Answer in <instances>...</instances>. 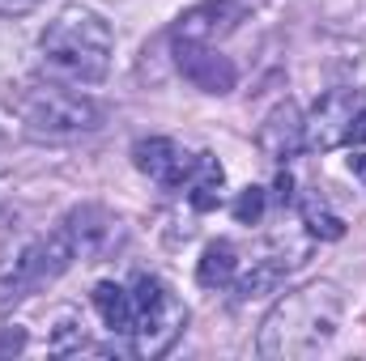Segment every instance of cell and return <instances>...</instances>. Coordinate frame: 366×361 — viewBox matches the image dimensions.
<instances>
[{"mask_svg": "<svg viewBox=\"0 0 366 361\" xmlns=\"http://www.w3.org/2000/svg\"><path fill=\"white\" fill-rule=\"evenodd\" d=\"M264 217V191L260 187H247L239 200H234V221L239 225H256Z\"/></svg>", "mask_w": 366, "mask_h": 361, "instance_id": "obj_17", "label": "cell"}, {"mask_svg": "<svg viewBox=\"0 0 366 361\" xmlns=\"http://www.w3.org/2000/svg\"><path fill=\"white\" fill-rule=\"evenodd\" d=\"M73 260H81V255H77V243H73L69 225L60 221L51 234H43V238H34L30 247H21V251L13 255V264L0 272L4 302H9V298L17 302V298H26V293H34V289L51 285L60 272H69Z\"/></svg>", "mask_w": 366, "mask_h": 361, "instance_id": "obj_5", "label": "cell"}, {"mask_svg": "<svg viewBox=\"0 0 366 361\" xmlns=\"http://www.w3.org/2000/svg\"><path fill=\"white\" fill-rule=\"evenodd\" d=\"M64 225H69V234H73L81 260H86V255H98V251L111 243V230H115V221H111L98 204H81V208H73V213L64 217Z\"/></svg>", "mask_w": 366, "mask_h": 361, "instance_id": "obj_11", "label": "cell"}, {"mask_svg": "<svg viewBox=\"0 0 366 361\" xmlns=\"http://www.w3.org/2000/svg\"><path fill=\"white\" fill-rule=\"evenodd\" d=\"M43 60L51 73H60L64 81L77 86H98L111 68V51H115V34L111 26L86 9V4H69L60 9L47 30H43Z\"/></svg>", "mask_w": 366, "mask_h": 361, "instance_id": "obj_2", "label": "cell"}, {"mask_svg": "<svg viewBox=\"0 0 366 361\" xmlns=\"http://www.w3.org/2000/svg\"><path fill=\"white\" fill-rule=\"evenodd\" d=\"M350 145H366V106H358V115H354V123H350V136H345Z\"/></svg>", "mask_w": 366, "mask_h": 361, "instance_id": "obj_20", "label": "cell"}, {"mask_svg": "<svg viewBox=\"0 0 366 361\" xmlns=\"http://www.w3.org/2000/svg\"><path fill=\"white\" fill-rule=\"evenodd\" d=\"M222 162L213 158V153H196V166H192V179H187V200H192V208H200V213H209L213 204H217V191H222Z\"/></svg>", "mask_w": 366, "mask_h": 361, "instance_id": "obj_14", "label": "cell"}, {"mask_svg": "<svg viewBox=\"0 0 366 361\" xmlns=\"http://www.w3.org/2000/svg\"><path fill=\"white\" fill-rule=\"evenodd\" d=\"M9 111L39 141H73L102 123V106L90 93L64 90L56 81H21L9 93Z\"/></svg>", "mask_w": 366, "mask_h": 361, "instance_id": "obj_3", "label": "cell"}, {"mask_svg": "<svg viewBox=\"0 0 366 361\" xmlns=\"http://www.w3.org/2000/svg\"><path fill=\"white\" fill-rule=\"evenodd\" d=\"M354 115H358V90H328L315 106H311V119H307V149L328 153V149L345 145Z\"/></svg>", "mask_w": 366, "mask_h": 361, "instance_id": "obj_7", "label": "cell"}, {"mask_svg": "<svg viewBox=\"0 0 366 361\" xmlns=\"http://www.w3.org/2000/svg\"><path fill=\"white\" fill-rule=\"evenodd\" d=\"M234 272H239V251H234V243L217 238V243L204 247V255H200V264H196V280H200L204 289H222V285L234 280Z\"/></svg>", "mask_w": 366, "mask_h": 361, "instance_id": "obj_13", "label": "cell"}, {"mask_svg": "<svg viewBox=\"0 0 366 361\" xmlns=\"http://www.w3.org/2000/svg\"><path fill=\"white\" fill-rule=\"evenodd\" d=\"M21 349H26V332H21V327H17V332L9 327V332L0 336V353H21Z\"/></svg>", "mask_w": 366, "mask_h": 361, "instance_id": "obj_19", "label": "cell"}, {"mask_svg": "<svg viewBox=\"0 0 366 361\" xmlns=\"http://www.w3.org/2000/svg\"><path fill=\"white\" fill-rule=\"evenodd\" d=\"M277 200H281V204L294 200V179H290V175H277Z\"/></svg>", "mask_w": 366, "mask_h": 361, "instance_id": "obj_22", "label": "cell"}, {"mask_svg": "<svg viewBox=\"0 0 366 361\" xmlns=\"http://www.w3.org/2000/svg\"><path fill=\"white\" fill-rule=\"evenodd\" d=\"M94 306H98L102 323H107L115 336H132L137 310H132V293H128V289H119L115 280H98V285H94Z\"/></svg>", "mask_w": 366, "mask_h": 361, "instance_id": "obj_12", "label": "cell"}, {"mask_svg": "<svg viewBox=\"0 0 366 361\" xmlns=\"http://www.w3.org/2000/svg\"><path fill=\"white\" fill-rule=\"evenodd\" d=\"M247 17V0H204V4H192L175 21L171 39L175 43H217L226 34L239 30V21Z\"/></svg>", "mask_w": 366, "mask_h": 361, "instance_id": "obj_6", "label": "cell"}, {"mask_svg": "<svg viewBox=\"0 0 366 361\" xmlns=\"http://www.w3.org/2000/svg\"><path fill=\"white\" fill-rule=\"evenodd\" d=\"M132 162H137V171L141 175H149L154 183H162V187H187L192 179V166H196V153H183L175 141H167V136H145V141H137L132 145Z\"/></svg>", "mask_w": 366, "mask_h": 361, "instance_id": "obj_8", "label": "cell"}, {"mask_svg": "<svg viewBox=\"0 0 366 361\" xmlns=\"http://www.w3.org/2000/svg\"><path fill=\"white\" fill-rule=\"evenodd\" d=\"M132 310H137V327H132V353L137 357H162L175 340H179L183 323H187V306L175 298V289L149 272L132 276Z\"/></svg>", "mask_w": 366, "mask_h": 361, "instance_id": "obj_4", "label": "cell"}, {"mask_svg": "<svg viewBox=\"0 0 366 361\" xmlns=\"http://www.w3.org/2000/svg\"><path fill=\"white\" fill-rule=\"evenodd\" d=\"M34 4H39V0H0V13H13V17H17V13H30Z\"/></svg>", "mask_w": 366, "mask_h": 361, "instance_id": "obj_21", "label": "cell"}, {"mask_svg": "<svg viewBox=\"0 0 366 361\" xmlns=\"http://www.w3.org/2000/svg\"><path fill=\"white\" fill-rule=\"evenodd\" d=\"M302 221H307V230H311L315 238H324V243H337V238L345 234V221H341L337 213H328L320 200H307V204H302Z\"/></svg>", "mask_w": 366, "mask_h": 361, "instance_id": "obj_16", "label": "cell"}, {"mask_svg": "<svg viewBox=\"0 0 366 361\" xmlns=\"http://www.w3.org/2000/svg\"><path fill=\"white\" fill-rule=\"evenodd\" d=\"M294 264H298V260H260L256 268H252L243 280H239V285H234V293H239L243 302H247V298H260V293H273Z\"/></svg>", "mask_w": 366, "mask_h": 361, "instance_id": "obj_15", "label": "cell"}, {"mask_svg": "<svg viewBox=\"0 0 366 361\" xmlns=\"http://www.w3.org/2000/svg\"><path fill=\"white\" fill-rule=\"evenodd\" d=\"M175 64H179L183 77L204 93H230L234 81H239L234 64L226 56H217L209 43H175Z\"/></svg>", "mask_w": 366, "mask_h": 361, "instance_id": "obj_10", "label": "cell"}, {"mask_svg": "<svg viewBox=\"0 0 366 361\" xmlns=\"http://www.w3.org/2000/svg\"><path fill=\"white\" fill-rule=\"evenodd\" d=\"M341 310H345V298L328 280H315V285H302V289L285 293L260 323L256 353L260 357H285V361L315 357L337 336Z\"/></svg>", "mask_w": 366, "mask_h": 361, "instance_id": "obj_1", "label": "cell"}, {"mask_svg": "<svg viewBox=\"0 0 366 361\" xmlns=\"http://www.w3.org/2000/svg\"><path fill=\"white\" fill-rule=\"evenodd\" d=\"M86 323H77V315H60V327H56V336H51V349L56 353H69L73 345H86V332H81Z\"/></svg>", "mask_w": 366, "mask_h": 361, "instance_id": "obj_18", "label": "cell"}, {"mask_svg": "<svg viewBox=\"0 0 366 361\" xmlns=\"http://www.w3.org/2000/svg\"><path fill=\"white\" fill-rule=\"evenodd\" d=\"M256 145L264 158L273 162H290L307 149V119L294 102H277L273 111L264 115V123L256 128Z\"/></svg>", "mask_w": 366, "mask_h": 361, "instance_id": "obj_9", "label": "cell"}]
</instances>
